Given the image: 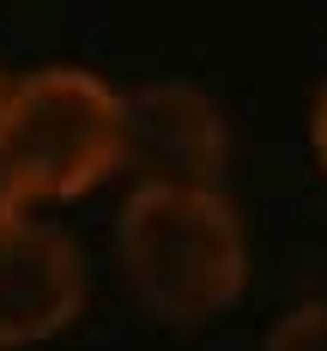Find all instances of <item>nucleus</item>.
Returning a JSON list of instances; mask_svg holds the SVG:
<instances>
[{
    "label": "nucleus",
    "mask_w": 327,
    "mask_h": 351,
    "mask_svg": "<svg viewBox=\"0 0 327 351\" xmlns=\"http://www.w3.org/2000/svg\"><path fill=\"white\" fill-rule=\"evenodd\" d=\"M115 254L158 321H213L249 285V237L218 188H134L115 212Z\"/></svg>",
    "instance_id": "nucleus-1"
},
{
    "label": "nucleus",
    "mask_w": 327,
    "mask_h": 351,
    "mask_svg": "<svg viewBox=\"0 0 327 351\" xmlns=\"http://www.w3.org/2000/svg\"><path fill=\"white\" fill-rule=\"evenodd\" d=\"M121 91L85 67H43L12 79L0 109V164L25 200H73L115 170Z\"/></svg>",
    "instance_id": "nucleus-2"
},
{
    "label": "nucleus",
    "mask_w": 327,
    "mask_h": 351,
    "mask_svg": "<svg viewBox=\"0 0 327 351\" xmlns=\"http://www.w3.org/2000/svg\"><path fill=\"white\" fill-rule=\"evenodd\" d=\"M230 164V121L213 91L188 79H152L115 104V170L140 188H218Z\"/></svg>",
    "instance_id": "nucleus-3"
},
{
    "label": "nucleus",
    "mask_w": 327,
    "mask_h": 351,
    "mask_svg": "<svg viewBox=\"0 0 327 351\" xmlns=\"http://www.w3.org/2000/svg\"><path fill=\"white\" fill-rule=\"evenodd\" d=\"M85 309V261L55 224H6L0 230V351L55 339Z\"/></svg>",
    "instance_id": "nucleus-4"
},
{
    "label": "nucleus",
    "mask_w": 327,
    "mask_h": 351,
    "mask_svg": "<svg viewBox=\"0 0 327 351\" xmlns=\"http://www.w3.org/2000/svg\"><path fill=\"white\" fill-rule=\"evenodd\" d=\"M267 351H327V303H297L273 333H267Z\"/></svg>",
    "instance_id": "nucleus-5"
},
{
    "label": "nucleus",
    "mask_w": 327,
    "mask_h": 351,
    "mask_svg": "<svg viewBox=\"0 0 327 351\" xmlns=\"http://www.w3.org/2000/svg\"><path fill=\"white\" fill-rule=\"evenodd\" d=\"M19 206H25V194H19L12 170L0 164V230H6V224H19Z\"/></svg>",
    "instance_id": "nucleus-6"
},
{
    "label": "nucleus",
    "mask_w": 327,
    "mask_h": 351,
    "mask_svg": "<svg viewBox=\"0 0 327 351\" xmlns=\"http://www.w3.org/2000/svg\"><path fill=\"white\" fill-rule=\"evenodd\" d=\"M309 140H315V158H322V170H327V85L315 91V109H309Z\"/></svg>",
    "instance_id": "nucleus-7"
},
{
    "label": "nucleus",
    "mask_w": 327,
    "mask_h": 351,
    "mask_svg": "<svg viewBox=\"0 0 327 351\" xmlns=\"http://www.w3.org/2000/svg\"><path fill=\"white\" fill-rule=\"evenodd\" d=\"M6 91H12V79H6V67H0V109H6Z\"/></svg>",
    "instance_id": "nucleus-8"
}]
</instances>
